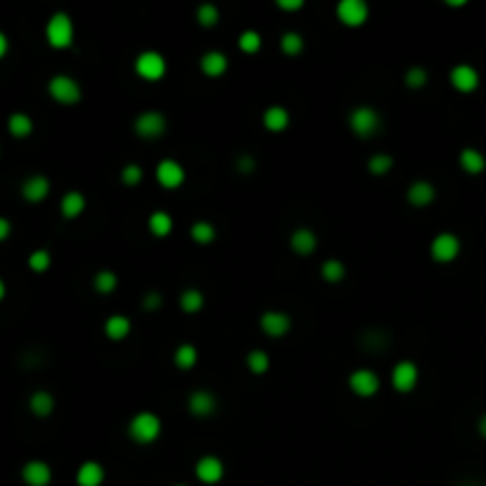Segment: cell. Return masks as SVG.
Returning a JSON list of instances; mask_svg holds the SVG:
<instances>
[{
  "label": "cell",
  "mask_w": 486,
  "mask_h": 486,
  "mask_svg": "<svg viewBox=\"0 0 486 486\" xmlns=\"http://www.w3.org/2000/svg\"><path fill=\"white\" fill-rule=\"evenodd\" d=\"M159 434H162V420L154 413H138L129 424V436L135 444H152Z\"/></svg>",
  "instance_id": "cell-1"
},
{
  "label": "cell",
  "mask_w": 486,
  "mask_h": 486,
  "mask_svg": "<svg viewBox=\"0 0 486 486\" xmlns=\"http://www.w3.org/2000/svg\"><path fill=\"white\" fill-rule=\"evenodd\" d=\"M349 126H351V131H353V133H356L358 138L368 140V138H373L380 129H382V117H380L377 109H373V107H368V104H363V107H356V109L351 112Z\"/></svg>",
  "instance_id": "cell-2"
},
{
  "label": "cell",
  "mask_w": 486,
  "mask_h": 486,
  "mask_svg": "<svg viewBox=\"0 0 486 486\" xmlns=\"http://www.w3.org/2000/svg\"><path fill=\"white\" fill-rule=\"evenodd\" d=\"M46 38L53 48H69L71 41H74V21L69 19V15L57 12L53 15L50 21L46 26Z\"/></svg>",
  "instance_id": "cell-3"
},
{
  "label": "cell",
  "mask_w": 486,
  "mask_h": 486,
  "mask_svg": "<svg viewBox=\"0 0 486 486\" xmlns=\"http://www.w3.org/2000/svg\"><path fill=\"white\" fill-rule=\"evenodd\" d=\"M48 93H50L53 100L59 104H74L81 100V86L67 74L53 76L50 84H48Z\"/></svg>",
  "instance_id": "cell-4"
},
{
  "label": "cell",
  "mask_w": 486,
  "mask_h": 486,
  "mask_svg": "<svg viewBox=\"0 0 486 486\" xmlns=\"http://www.w3.org/2000/svg\"><path fill=\"white\" fill-rule=\"evenodd\" d=\"M135 74L145 81H162L164 74H167V59H164V55H159L154 50L138 55Z\"/></svg>",
  "instance_id": "cell-5"
},
{
  "label": "cell",
  "mask_w": 486,
  "mask_h": 486,
  "mask_svg": "<svg viewBox=\"0 0 486 486\" xmlns=\"http://www.w3.org/2000/svg\"><path fill=\"white\" fill-rule=\"evenodd\" d=\"M167 117H164L162 112H142L140 117L135 119L133 129L135 133L140 138H145V140H157V138L164 135V131H167Z\"/></svg>",
  "instance_id": "cell-6"
},
{
  "label": "cell",
  "mask_w": 486,
  "mask_h": 486,
  "mask_svg": "<svg viewBox=\"0 0 486 486\" xmlns=\"http://www.w3.org/2000/svg\"><path fill=\"white\" fill-rule=\"evenodd\" d=\"M337 19L344 26H363L368 21V5L363 0H342L337 5Z\"/></svg>",
  "instance_id": "cell-7"
},
{
  "label": "cell",
  "mask_w": 486,
  "mask_h": 486,
  "mask_svg": "<svg viewBox=\"0 0 486 486\" xmlns=\"http://www.w3.org/2000/svg\"><path fill=\"white\" fill-rule=\"evenodd\" d=\"M349 386L356 396L361 399H370V396L377 394L380 389V377L368 368H361V370H353L351 377H349Z\"/></svg>",
  "instance_id": "cell-8"
},
{
  "label": "cell",
  "mask_w": 486,
  "mask_h": 486,
  "mask_svg": "<svg viewBox=\"0 0 486 486\" xmlns=\"http://www.w3.org/2000/svg\"><path fill=\"white\" fill-rule=\"evenodd\" d=\"M418 377H420V370L413 361H401L391 370V384H394L396 391H403V394L415 389Z\"/></svg>",
  "instance_id": "cell-9"
},
{
  "label": "cell",
  "mask_w": 486,
  "mask_h": 486,
  "mask_svg": "<svg viewBox=\"0 0 486 486\" xmlns=\"http://www.w3.org/2000/svg\"><path fill=\"white\" fill-rule=\"evenodd\" d=\"M460 254V240L453 233H441L432 240V256L439 263H451Z\"/></svg>",
  "instance_id": "cell-10"
},
{
  "label": "cell",
  "mask_w": 486,
  "mask_h": 486,
  "mask_svg": "<svg viewBox=\"0 0 486 486\" xmlns=\"http://www.w3.org/2000/svg\"><path fill=\"white\" fill-rule=\"evenodd\" d=\"M157 180H159V185L167 187V190L180 187L185 180V169L180 167L178 162H174V159H164L157 167Z\"/></svg>",
  "instance_id": "cell-11"
},
{
  "label": "cell",
  "mask_w": 486,
  "mask_h": 486,
  "mask_svg": "<svg viewBox=\"0 0 486 486\" xmlns=\"http://www.w3.org/2000/svg\"><path fill=\"white\" fill-rule=\"evenodd\" d=\"M187 411L195 418H209L216 413V396L207 389H195L187 399Z\"/></svg>",
  "instance_id": "cell-12"
},
{
  "label": "cell",
  "mask_w": 486,
  "mask_h": 486,
  "mask_svg": "<svg viewBox=\"0 0 486 486\" xmlns=\"http://www.w3.org/2000/svg\"><path fill=\"white\" fill-rule=\"evenodd\" d=\"M223 472H225V467L216 456H204V458L197 460V465H195L197 479L204 482V484H218L221 479H223Z\"/></svg>",
  "instance_id": "cell-13"
},
{
  "label": "cell",
  "mask_w": 486,
  "mask_h": 486,
  "mask_svg": "<svg viewBox=\"0 0 486 486\" xmlns=\"http://www.w3.org/2000/svg\"><path fill=\"white\" fill-rule=\"evenodd\" d=\"M451 84H453L456 91H460V93L477 91V86H479L477 69L469 67V64H458V67L451 69Z\"/></svg>",
  "instance_id": "cell-14"
},
{
  "label": "cell",
  "mask_w": 486,
  "mask_h": 486,
  "mask_svg": "<svg viewBox=\"0 0 486 486\" xmlns=\"http://www.w3.org/2000/svg\"><path fill=\"white\" fill-rule=\"evenodd\" d=\"M21 479L29 486H48L53 479V469L43 460H31L21 467Z\"/></svg>",
  "instance_id": "cell-15"
},
{
  "label": "cell",
  "mask_w": 486,
  "mask_h": 486,
  "mask_svg": "<svg viewBox=\"0 0 486 486\" xmlns=\"http://www.w3.org/2000/svg\"><path fill=\"white\" fill-rule=\"evenodd\" d=\"M290 328H292V320L283 311H266L261 316V330L268 337H283L290 333Z\"/></svg>",
  "instance_id": "cell-16"
},
{
  "label": "cell",
  "mask_w": 486,
  "mask_h": 486,
  "mask_svg": "<svg viewBox=\"0 0 486 486\" xmlns=\"http://www.w3.org/2000/svg\"><path fill=\"white\" fill-rule=\"evenodd\" d=\"M48 192H50V180L46 176H31V178H26L21 183V197L26 202H43L48 197Z\"/></svg>",
  "instance_id": "cell-17"
},
{
  "label": "cell",
  "mask_w": 486,
  "mask_h": 486,
  "mask_svg": "<svg viewBox=\"0 0 486 486\" xmlns=\"http://www.w3.org/2000/svg\"><path fill=\"white\" fill-rule=\"evenodd\" d=\"M200 69L204 76H209V79H218V76H223L225 69H228V57L218 50H209L202 55Z\"/></svg>",
  "instance_id": "cell-18"
},
{
  "label": "cell",
  "mask_w": 486,
  "mask_h": 486,
  "mask_svg": "<svg viewBox=\"0 0 486 486\" xmlns=\"http://www.w3.org/2000/svg\"><path fill=\"white\" fill-rule=\"evenodd\" d=\"M290 247L301 256H308V254L316 252L318 247V237L311 228H297L290 237Z\"/></svg>",
  "instance_id": "cell-19"
},
{
  "label": "cell",
  "mask_w": 486,
  "mask_h": 486,
  "mask_svg": "<svg viewBox=\"0 0 486 486\" xmlns=\"http://www.w3.org/2000/svg\"><path fill=\"white\" fill-rule=\"evenodd\" d=\"M263 126L270 131V133H283V131L290 126V112L283 107V104H273L263 112Z\"/></svg>",
  "instance_id": "cell-20"
},
{
  "label": "cell",
  "mask_w": 486,
  "mask_h": 486,
  "mask_svg": "<svg viewBox=\"0 0 486 486\" xmlns=\"http://www.w3.org/2000/svg\"><path fill=\"white\" fill-rule=\"evenodd\" d=\"M434 197H436V190L427 180H415V183L408 187V202H411L413 207H429V204L434 202Z\"/></svg>",
  "instance_id": "cell-21"
},
{
  "label": "cell",
  "mask_w": 486,
  "mask_h": 486,
  "mask_svg": "<svg viewBox=\"0 0 486 486\" xmlns=\"http://www.w3.org/2000/svg\"><path fill=\"white\" fill-rule=\"evenodd\" d=\"M104 482V469L100 462L88 460L76 472V484L79 486H100Z\"/></svg>",
  "instance_id": "cell-22"
},
{
  "label": "cell",
  "mask_w": 486,
  "mask_h": 486,
  "mask_svg": "<svg viewBox=\"0 0 486 486\" xmlns=\"http://www.w3.org/2000/svg\"><path fill=\"white\" fill-rule=\"evenodd\" d=\"M460 167L469 176H479L486 169V157L479 150H474V147H467V150L460 152Z\"/></svg>",
  "instance_id": "cell-23"
},
{
  "label": "cell",
  "mask_w": 486,
  "mask_h": 486,
  "mask_svg": "<svg viewBox=\"0 0 486 486\" xmlns=\"http://www.w3.org/2000/svg\"><path fill=\"white\" fill-rule=\"evenodd\" d=\"M59 209H62V216L64 218H76L84 214L86 209V197L81 195V192L71 190L67 195L62 197V202H59Z\"/></svg>",
  "instance_id": "cell-24"
},
{
  "label": "cell",
  "mask_w": 486,
  "mask_h": 486,
  "mask_svg": "<svg viewBox=\"0 0 486 486\" xmlns=\"http://www.w3.org/2000/svg\"><path fill=\"white\" fill-rule=\"evenodd\" d=\"M131 333V320L126 316H109L107 323H104V335L112 342H121L126 339Z\"/></svg>",
  "instance_id": "cell-25"
},
{
  "label": "cell",
  "mask_w": 486,
  "mask_h": 486,
  "mask_svg": "<svg viewBox=\"0 0 486 486\" xmlns=\"http://www.w3.org/2000/svg\"><path fill=\"white\" fill-rule=\"evenodd\" d=\"M29 408H31V413H34V415L48 418L55 411L53 394H48V391H34V394H31V399H29Z\"/></svg>",
  "instance_id": "cell-26"
},
{
  "label": "cell",
  "mask_w": 486,
  "mask_h": 486,
  "mask_svg": "<svg viewBox=\"0 0 486 486\" xmlns=\"http://www.w3.org/2000/svg\"><path fill=\"white\" fill-rule=\"evenodd\" d=\"M147 228L154 237H167L171 230H174V218L169 216L167 212H154L150 218H147Z\"/></svg>",
  "instance_id": "cell-27"
},
{
  "label": "cell",
  "mask_w": 486,
  "mask_h": 486,
  "mask_svg": "<svg viewBox=\"0 0 486 486\" xmlns=\"http://www.w3.org/2000/svg\"><path fill=\"white\" fill-rule=\"evenodd\" d=\"M8 129L15 138H29L31 131H34V121H31L29 114L15 112L12 117L8 119Z\"/></svg>",
  "instance_id": "cell-28"
},
{
  "label": "cell",
  "mask_w": 486,
  "mask_h": 486,
  "mask_svg": "<svg viewBox=\"0 0 486 486\" xmlns=\"http://www.w3.org/2000/svg\"><path fill=\"white\" fill-rule=\"evenodd\" d=\"M190 235L197 245H212L214 237H216V228H214L209 221H197V223L190 228Z\"/></svg>",
  "instance_id": "cell-29"
},
{
  "label": "cell",
  "mask_w": 486,
  "mask_h": 486,
  "mask_svg": "<svg viewBox=\"0 0 486 486\" xmlns=\"http://www.w3.org/2000/svg\"><path fill=\"white\" fill-rule=\"evenodd\" d=\"M280 48H283V53L290 55V57L301 55V50H303L301 34H297V31H287V34H283V38H280Z\"/></svg>",
  "instance_id": "cell-30"
},
{
  "label": "cell",
  "mask_w": 486,
  "mask_h": 486,
  "mask_svg": "<svg viewBox=\"0 0 486 486\" xmlns=\"http://www.w3.org/2000/svg\"><path fill=\"white\" fill-rule=\"evenodd\" d=\"M320 273H323V278L328 280V283H342L346 275V268L342 261H337V259H328V261L323 263V268H320Z\"/></svg>",
  "instance_id": "cell-31"
},
{
  "label": "cell",
  "mask_w": 486,
  "mask_h": 486,
  "mask_svg": "<svg viewBox=\"0 0 486 486\" xmlns=\"http://www.w3.org/2000/svg\"><path fill=\"white\" fill-rule=\"evenodd\" d=\"M174 361H176V366L178 368L190 370L197 363V349L192 344H180L174 353Z\"/></svg>",
  "instance_id": "cell-32"
},
{
  "label": "cell",
  "mask_w": 486,
  "mask_h": 486,
  "mask_svg": "<svg viewBox=\"0 0 486 486\" xmlns=\"http://www.w3.org/2000/svg\"><path fill=\"white\" fill-rule=\"evenodd\" d=\"M117 283H119V278H117V273H112V270H100V273L93 278V287H95L100 295L114 292L117 290Z\"/></svg>",
  "instance_id": "cell-33"
},
{
  "label": "cell",
  "mask_w": 486,
  "mask_h": 486,
  "mask_svg": "<svg viewBox=\"0 0 486 486\" xmlns=\"http://www.w3.org/2000/svg\"><path fill=\"white\" fill-rule=\"evenodd\" d=\"M268 366H270V358L266 351L254 349L247 353V368H250L254 375H263L268 370Z\"/></svg>",
  "instance_id": "cell-34"
},
{
  "label": "cell",
  "mask_w": 486,
  "mask_h": 486,
  "mask_svg": "<svg viewBox=\"0 0 486 486\" xmlns=\"http://www.w3.org/2000/svg\"><path fill=\"white\" fill-rule=\"evenodd\" d=\"M204 306V295L200 290H185L180 295V308L185 313H197Z\"/></svg>",
  "instance_id": "cell-35"
},
{
  "label": "cell",
  "mask_w": 486,
  "mask_h": 486,
  "mask_svg": "<svg viewBox=\"0 0 486 486\" xmlns=\"http://www.w3.org/2000/svg\"><path fill=\"white\" fill-rule=\"evenodd\" d=\"M394 167V157L391 154H375V157H370L368 162V171L373 176H386Z\"/></svg>",
  "instance_id": "cell-36"
},
{
  "label": "cell",
  "mask_w": 486,
  "mask_h": 486,
  "mask_svg": "<svg viewBox=\"0 0 486 486\" xmlns=\"http://www.w3.org/2000/svg\"><path fill=\"white\" fill-rule=\"evenodd\" d=\"M50 252L46 250H36L34 254L29 256V268L34 270V273H46L48 268H50Z\"/></svg>",
  "instance_id": "cell-37"
},
{
  "label": "cell",
  "mask_w": 486,
  "mask_h": 486,
  "mask_svg": "<svg viewBox=\"0 0 486 486\" xmlns=\"http://www.w3.org/2000/svg\"><path fill=\"white\" fill-rule=\"evenodd\" d=\"M240 50H245V53H250V55H254V53H259V48H261V36L256 34V31H242L240 34Z\"/></svg>",
  "instance_id": "cell-38"
},
{
  "label": "cell",
  "mask_w": 486,
  "mask_h": 486,
  "mask_svg": "<svg viewBox=\"0 0 486 486\" xmlns=\"http://www.w3.org/2000/svg\"><path fill=\"white\" fill-rule=\"evenodd\" d=\"M197 21H200L202 26L218 24V10H216V5H209V3L200 5V10H197Z\"/></svg>",
  "instance_id": "cell-39"
},
{
  "label": "cell",
  "mask_w": 486,
  "mask_h": 486,
  "mask_svg": "<svg viewBox=\"0 0 486 486\" xmlns=\"http://www.w3.org/2000/svg\"><path fill=\"white\" fill-rule=\"evenodd\" d=\"M121 180H124V185H138L142 180V169L138 167V164H129V167H124L121 171Z\"/></svg>",
  "instance_id": "cell-40"
},
{
  "label": "cell",
  "mask_w": 486,
  "mask_h": 486,
  "mask_svg": "<svg viewBox=\"0 0 486 486\" xmlns=\"http://www.w3.org/2000/svg\"><path fill=\"white\" fill-rule=\"evenodd\" d=\"M406 84L411 88H422L427 84V71L422 67H411L406 71Z\"/></svg>",
  "instance_id": "cell-41"
},
{
  "label": "cell",
  "mask_w": 486,
  "mask_h": 486,
  "mask_svg": "<svg viewBox=\"0 0 486 486\" xmlns=\"http://www.w3.org/2000/svg\"><path fill=\"white\" fill-rule=\"evenodd\" d=\"M142 306H145L147 311H157V308L162 306V295H159V292H150V295H145Z\"/></svg>",
  "instance_id": "cell-42"
},
{
  "label": "cell",
  "mask_w": 486,
  "mask_h": 486,
  "mask_svg": "<svg viewBox=\"0 0 486 486\" xmlns=\"http://www.w3.org/2000/svg\"><path fill=\"white\" fill-rule=\"evenodd\" d=\"M237 169H240L242 174H252V171H254V159L250 157V154L240 157V159H237Z\"/></svg>",
  "instance_id": "cell-43"
},
{
  "label": "cell",
  "mask_w": 486,
  "mask_h": 486,
  "mask_svg": "<svg viewBox=\"0 0 486 486\" xmlns=\"http://www.w3.org/2000/svg\"><path fill=\"white\" fill-rule=\"evenodd\" d=\"M278 8L280 10H299V8H303V0H278Z\"/></svg>",
  "instance_id": "cell-44"
},
{
  "label": "cell",
  "mask_w": 486,
  "mask_h": 486,
  "mask_svg": "<svg viewBox=\"0 0 486 486\" xmlns=\"http://www.w3.org/2000/svg\"><path fill=\"white\" fill-rule=\"evenodd\" d=\"M10 230H12V225H10V221L0 216V242H3V240H8Z\"/></svg>",
  "instance_id": "cell-45"
},
{
  "label": "cell",
  "mask_w": 486,
  "mask_h": 486,
  "mask_svg": "<svg viewBox=\"0 0 486 486\" xmlns=\"http://www.w3.org/2000/svg\"><path fill=\"white\" fill-rule=\"evenodd\" d=\"M8 48H10V43H8V36L0 31V59L5 57V53H8Z\"/></svg>",
  "instance_id": "cell-46"
},
{
  "label": "cell",
  "mask_w": 486,
  "mask_h": 486,
  "mask_svg": "<svg viewBox=\"0 0 486 486\" xmlns=\"http://www.w3.org/2000/svg\"><path fill=\"white\" fill-rule=\"evenodd\" d=\"M477 429H479V434H482L484 439H486V413H484L482 418H479V422H477Z\"/></svg>",
  "instance_id": "cell-47"
},
{
  "label": "cell",
  "mask_w": 486,
  "mask_h": 486,
  "mask_svg": "<svg viewBox=\"0 0 486 486\" xmlns=\"http://www.w3.org/2000/svg\"><path fill=\"white\" fill-rule=\"evenodd\" d=\"M3 297H5V283L0 280V301H3Z\"/></svg>",
  "instance_id": "cell-48"
},
{
  "label": "cell",
  "mask_w": 486,
  "mask_h": 486,
  "mask_svg": "<svg viewBox=\"0 0 486 486\" xmlns=\"http://www.w3.org/2000/svg\"><path fill=\"white\" fill-rule=\"evenodd\" d=\"M176 486H185V484H176Z\"/></svg>",
  "instance_id": "cell-49"
}]
</instances>
